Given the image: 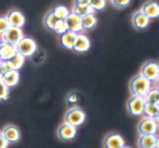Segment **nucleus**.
Listing matches in <instances>:
<instances>
[{"label": "nucleus", "mask_w": 159, "mask_h": 148, "mask_svg": "<svg viewBox=\"0 0 159 148\" xmlns=\"http://www.w3.org/2000/svg\"><path fill=\"white\" fill-rule=\"evenodd\" d=\"M146 102L151 104H159V90L156 87H151L144 96Z\"/></svg>", "instance_id": "5701e85b"}, {"label": "nucleus", "mask_w": 159, "mask_h": 148, "mask_svg": "<svg viewBox=\"0 0 159 148\" xmlns=\"http://www.w3.org/2000/svg\"><path fill=\"white\" fill-rule=\"evenodd\" d=\"M9 26L22 28L25 23V17L18 9H12L6 16Z\"/></svg>", "instance_id": "f8f14e48"}, {"label": "nucleus", "mask_w": 159, "mask_h": 148, "mask_svg": "<svg viewBox=\"0 0 159 148\" xmlns=\"http://www.w3.org/2000/svg\"><path fill=\"white\" fill-rule=\"evenodd\" d=\"M145 104L144 97L132 95L127 101V110L133 116H140L143 115Z\"/></svg>", "instance_id": "423d86ee"}, {"label": "nucleus", "mask_w": 159, "mask_h": 148, "mask_svg": "<svg viewBox=\"0 0 159 148\" xmlns=\"http://www.w3.org/2000/svg\"><path fill=\"white\" fill-rule=\"evenodd\" d=\"M8 145H9V142L6 140L2 133L0 132V148H7Z\"/></svg>", "instance_id": "72a5a7b5"}, {"label": "nucleus", "mask_w": 159, "mask_h": 148, "mask_svg": "<svg viewBox=\"0 0 159 148\" xmlns=\"http://www.w3.org/2000/svg\"><path fill=\"white\" fill-rule=\"evenodd\" d=\"M76 133H77V129L75 126L67 122L61 125L57 131V136L64 141H69L73 140L75 137Z\"/></svg>", "instance_id": "6e6552de"}, {"label": "nucleus", "mask_w": 159, "mask_h": 148, "mask_svg": "<svg viewBox=\"0 0 159 148\" xmlns=\"http://www.w3.org/2000/svg\"><path fill=\"white\" fill-rule=\"evenodd\" d=\"M91 46L90 40L85 34L78 33L75 38L72 50L79 53H84L89 51Z\"/></svg>", "instance_id": "1a4fd4ad"}, {"label": "nucleus", "mask_w": 159, "mask_h": 148, "mask_svg": "<svg viewBox=\"0 0 159 148\" xmlns=\"http://www.w3.org/2000/svg\"><path fill=\"white\" fill-rule=\"evenodd\" d=\"M82 31H90L97 24V17L94 12L87 14L82 17Z\"/></svg>", "instance_id": "6ab92c4d"}, {"label": "nucleus", "mask_w": 159, "mask_h": 148, "mask_svg": "<svg viewBox=\"0 0 159 148\" xmlns=\"http://www.w3.org/2000/svg\"><path fill=\"white\" fill-rule=\"evenodd\" d=\"M2 74H3V72H2V70L1 67H0V79H2Z\"/></svg>", "instance_id": "58836bf2"}, {"label": "nucleus", "mask_w": 159, "mask_h": 148, "mask_svg": "<svg viewBox=\"0 0 159 148\" xmlns=\"http://www.w3.org/2000/svg\"><path fill=\"white\" fill-rule=\"evenodd\" d=\"M25 62V57H23L20 53L16 52L11 59L6 60L8 65L10 69L20 70L23 67Z\"/></svg>", "instance_id": "aec40b11"}, {"label": "nucleus", "mask_w": 159, "mask_h": 148, "mask_svg": "<svg viewBox=\"0 0 159 148\" xmlns=\"http://www.w3.org/2000/svg\"><path fill=\"white\" fill-rule=\"evenodd\" d=\"M0 67H1L3 73H5V72L8 71V70H9L10 69H9V65H8L7 62H6V61H2L1 62H0Z\"/></svg>", "instance_id": "f704fd0d"}, {"label": "nucleus", "mask_w": 159, "mask_h": 148, "mask_svg": "<svg viewBox=\"0 0 159 148\" xmlns=\"http://www.w3.org/2000/svg\"><path fill=\"white\" fill-rule=\"evenodd\" d=\"M9 87H8L3 83L2 79H0V101H6L9 98Z\"/></svg>", "instance_id": "c756f323"}, {"label": "nucleus", "mask_w": 159, "mask_h": 148, "mask_svg": "<svg viewBox=\"0 0 159 148\" xmlns=\"http://www.w3.org/2000/svg\"><path fill=\"white\" fill-rule=\"evenodd\" d=\"M107 0H89V5L93 11H100L105 8Z\"/></svg>", "instance_id": "c85d7f7f"}, {"label": "nucleus", "mask_w": 159, "mask_h": 148, "mask_svg": "<svg viewBox=\"0 0 159 148\" xmlns=\"http://www.w3.org/2000/svg\"><path fill=\"white\" fill-rule=\"evenodd\" d=\"M131 0H110L112 5L116 8H125L129 6Z\"/></svg>", "instance_id": "473e14b6"}, {"label": "nucleus", "mask_w": 159, "mask_h": 148, "mask_svg": "<svg viewBox=\"0 0 159 148\" xmlns=\"http://www.w3.org/2000/svg\"><path fill=\"white\" fill-rule=\"evenodd\" d=\"M59 20H60V19L57 18V17L54 15L53 11L51 10L45 15L44 18H43V23H44L45 26H46L48 29L53 31H54V26L57 24V21H58Z\"/></svg>", "instance_id": "4be33fe9"}, {"label": "nucleus", "mask_w": 159, "mask_h": 148, "mask_svg": "<svg viewBox=\"0 0 159 148\" xmlns=\"http://www.w3.org/2000/svg\"><path fill=\"white\" fill-rule=\"evenodd\" d=\"M2 80L9 88L15 87L20 81V73L18 70H8V71L3 73Z\"/></svg>", "instance_id": "dca6fc26"}, {"label": "nucleus", "mask_w": 159, "mask_h": 148, "mask_svg": "<svg viewBox=\"0 0 159 148\" xmlns=\"http://www.w3.org/2000/svg\"><path fill=\"white\" fill-rule=\"evenodd\" d=\"M156 136L155 135H141L138 139L139 148H155Z\"/></svg>", "instance_id": "412c9836"}, {"label": "nucleus", "mask_w": 159, "mask_h": 148, "mask_svg": "<svg viewBox=\"0 0 159 148\" xmlns=\"http://www.w3.org/2000/svg\"><path fill=\"white\" fill-rule=\"evenodd\" d=\"M76 33L72 31H67L64 34L60 35V42L61 45L65 48L68 50H72L73 44H74L75 38L76 37Z\"/></svg>", "instance_id": "a211bd4d"}, {"label": "nucleus", "mask_w": 159, "mask_h": 148, "mask_svg": "<svg viewBox=\"0 0 159 148\" xmlns=\"http://www.w3.org/2000/svg\"><path fill=\"white\" fill-rule=\"evenodd\" d=\"M159 110V104H151V103L146 102L144 105V112L143 115L145 117H149V118H155L157 114H158Z\"/></svg>", "instance_id": "393cba45"}, {"label": "nucleus", "mask_w": 159, "mask_h": 148, "mask_svg": "<svg viewBox=\"0 0 159 148\" xmlns=\"http://www.w3.org/2000/svg\"><path fill=\"white\" fill-rule=\"evenodd\" d=\"M159 122L154 118L145 117L140 121L138 130L140 135H155L158 132Z\"/></svg>", "instance_id": "20e7f679"}, {"label": "nucleus", "mask_w": 159, "mask_h": 148, "mask_svg": "<svg viewBox=\"0 0 159 148\" xmlns=\"http://www.w3.org/2000/svg\"><path fill=\"white\" fill-rule=\"evenodd\" d=\"M89 4V0H74V5Z\"/></svg>", "instance_id": "c9c22d12"}, {"label": "nucleus", "mask_w": 159, "mask_h": 148, "mask_svg": "<svg viewBox=\"0 0 159 148\" xmlns=\"http://www.w3.org/2000/svg\"><path fill=\"white\" fill-rule=\"evenodd\" d=\"M140 10L150 20L158 18L159 17V2L155 0H149L141 6Z\"/></svg>", "instance_id": "9b49d317"}, {"label": "nucleus", "mask_w": 159, "mask_h": 148, "mask_svg": "<svg viewBox=\"0 0 159 148\" xmlns=\"http://www.w3.org/2000/svg\"><path fill=\"white\" fill-rule=\"evenodd\" d=\"M23 37L24 35L22 28L10 26L7 31L2 35V39L4 41L16 45Z\"/></svg>", "instance_id": "0eeeda50"}, {"label": "nucleus", "mask_w": 159, "mask_h": 148, "mask_svg": "<svg viewBox=\"0 0 159 148\" xmlns=\"http://www.w3.org/2000/svg\"><path fill=\"white\" fill-rule=\"evenodd\" d=\"M72 12L79 15V17H82L87 14L94 12L93 9L89 4H82V5H74L73 6Z\"/></svg>", "instance_id": "b1692460"}, {"label": "nucleus", "mask_w": 159, "mask_h": 148, "mask_svg": "<svg viewBox=\"0 0 159 148\" xmlns=\"http://www.w3.org/2000/svg\"><path fill=\"white\" fill-rule=\"evenodd\" d=\"M30 58L34 64H37V65L41 64L44 62L45 59H46V52L43 49L37 48V49L30 56Z\"/></svg>", "instance_id": "bb28decb"}, {"label": "nucleus", "mask_w": 159, "mask_h": 148, "mask_svg": "<svg viewBox=\"0 0 159 148\" xmlns=\"http://www.w3.org/2000/svg\"><path fill=\"white\" fill-rule=\"evenodd\" d=\"M85 112L81 107L75 106L67 111L65 116V122L78 127L85 122Z\"/></svg>", "instance_id": "f03ea898"}, {"label": "nucleus", "mask_w": 159, "mask_h": 148, "mask_svg": "<svg viewBox=\"0 0 159 148\" xmlns=\"http://www.w3.org/2000/svg\"><path fill=\"white\" fill-rule=\"evenodd\" d=\"M67 31H68V27H67V25L66 23H65V20H59L58 21H57V24L54 26V31H54L56 34L61 35V34L66 32Z\"/></svg>", "instance_id": "7c9ffc66"}, {"label": "nucleus", "mask_w": 159, "mask_h": 148, "mask_svg": "<svg viewBox=\"0 0 159 148\" xmlns=\"http://www.w3.org/2000/svg\"><path fill=\"white\" fill-rule=\"evenodd\" d=\"M2 62V60H1V59H0V62Z\"/></svg>", "instance_id": "37998d69"}, {"label": "nucleus", "mask_w": 159, "mask_h": 148, "mask_svg": "<svg viewBox=\"0 0 159 148\" xmlns=\"http://www.w3.org/2000/svg\"><path fill=\"white\" fill-rule=\"evenodd\" d=\"M16 47L17 52L25 58L30 57L37 49L36 41L30 37H23L16 45Z\"/></svg>", "instance_id": "7ed1b4c3"}, {"label": "nucleus", "mask_w": 159, "mask_h": 148, "mask_svg": "<svg viewBox=\"0 0 159 148\" xmlns=\"http://www.w3.org/2000/svg\"><path fill=\"white\" fill-rule=\"evenodd\" d=\"M155 148H159V136H156V143H155Z\"/></svg>", "instance_id": "e433bc0d"}, {"label": "nucleus", "mask_w": 159, "mask_h": 148, "mask_svg": "<svg viewBox=\"0 0 159 148\" xmlns=\"http://www.w3.org/2000/svg\"><path fill=\"white\" fill-rule=\"evenodd\" d=\"M155 83V87H156L159 90V77L158 78V79H157Z\"/></svg>", "instance_id": "4c0bfd02"}, {"label": "nucleus", "mask_w": 159, "mask_h": 148, "mask_svg": "<svg viewBox=\"0 0 159 148\" xmlns=\"http://www.w3.org/2000/svg\"><path fill=\"white\" fill-rule=\"evenodd\" d=\"M2 41V37H0V45H1Z\"/></svg>", "instance_id": "79ce46f5"}, {"label": "nucleus", "mask_w": 159, "mask_h": 148, "mask_svg": "<svg viewBox=\"0 0 159 148\" xmlns=\"http://www.w3.org/2000/svg\"><path fill=\"white\" fill-rule=\"evenodd\" d=\"M17 52L15 45L2 41L0 45V59L6 61L11 59Z\"/></svg>", "instance_id": "f3484780"}, {"label": "nucleus", "mask_w": 159, "mask_h": 148, "mask_svg": "<svg viewBox=\"0 0 159 148\" xmlns=\"http://www.w3.org/2000/svg\"><path fill=\"white\" fill-rule=\"evenodd\" d=\"M65 21L68 27V31H72L76 34L80 33L82 31V17L72 11L70 12L68 17L65 19Z\"/></svg>", "instance_id": "9d476101"}, {"label": "nucleus", "mask_w": 159, "mask_h": 148, "mask_svg": "<svg viewBox=\"0 0 159 148\" xmlns=\"http://www.w3.org/2000/svg\"><path fill=\"white\" fill-rule=\"evenodd\" d=\"M140 74L150 82H155L159 77V63L155 61L144 62L141 68Z\"/></svg>", "instance_id": "39448f33"}, {"label": "nucleus", "mask_w": 159, "mask_h": 148, "mask_svg": "<svg viewBox=\"0 0 159 148\" xmlns=\"http://www.w3.org/2000/svg\"><path fill=\"white\" fill-rule=\"evenodd\" d=\"M152 87V82L141 74L134 76L129 84V89L132 95L144 97Z\"/></svg>", "instance_id": "f257e3e1"}, {"label": "nucleus", "mask_w": 159, "mask_h": 148, "mask_svg": "<svg viewBox=\"0 0 159 148\" xmlns=\"http://www.w3.org/2000/svg\"><path fill=\"white\" fill-rule=\"evenodd\" d=\"M80 101V95L77 92H71L67 97V104L70 107H75Z\"/></svg>", "instance_id": "cd10ccee"}, {"label": "nucleus", "mask_w": 159, "mask_h": 148, "mask_svg": "<svg viewBox=\"0 0 159 148\" xmlns=\"http://www.w3.org/2000/svg\"><path fill=\"white\" fill-rule=\"evenodd\" d=\"M52 11L54 15L60 20H65L71 12L66 6H63V5H58V6H54Z\"/></svg>", "instance_id": "a878e982"}, {"label": "nucleus", "mask_w": 159, "mask_h": 148, "mask_svg": "<svg viewBox=\"0 0 159 148\" xmlns=\"http://www.w3.org/2000/svg\"><path fill=\"white\" fill-rule=\"evenodd\" d=\"M9 26H9V22H8L6 17H3V16H0V36L2 35L7 31Z\"/></svg>", "instance_id": "2f4dec72"}, {"label": "nucleus", "mask_w": 159, "mask_h": 148, "mask_svg": "<svg viewBox=\"0 0 159 148\" xmlns=\"http://www.w3.org/2000/svg\"><path fill=\"white\" fill-rule=\"evenodd\" d=\"M151 20L141 10L136 11L132 17V24L137 30H144L148 26Z\"/></svg>", "instance_id": "4468645a"}, {"label": "nucleus", "mask_w": 159, "mask_h": 148, "mask_svg": "<svg viewBox=\"0 0 159 148\" xmlns=\"http://www.w3.org/2000/svg\"><path fill=\"white\" fill-rule=\"evenodd\" d=\"M2 133L4 136L6 140L9 143H16L20 140L21 133L17 126L14 125H8L2 131Z\"/></svg>", "instance_id": "ddd939ff"}, {"label": "nucleus", "mask_w": 159, "mask_h": 148, "mask_svg": "<svg viewBox=\"0 0 159 148\" xmlns=\"http://www.w3.org/2000/svg\"><path fill=\"white\" fill-rule=\"evenodd\" d=\"M105 148H122L124 146V140L120 135L112 133L107 136L103 141Z\"/></svg>", "instance_id": "2eb2a0df"}, {"label": "nucleus", "mask_w": 159, "mask_h": 148, "mask_svg": "<svg viewBox=\"0 0 159 148\" xmlns=\"http://www.w3.org/2000/svg\"><path fill=\"white\" fill-rule=\"evenodd\" d=\"M122 148H131V147H130V146H123Z\"/></svg>", "instance_id": "a19ab883"}, {"label": "nucleus", "mask_w": 159, "mask_h": 148, "mask_svg": "<svg viewBox=\"0 0 159 148\" xmlns=\"http://www.w3.org/2000/svg\"><path fill=\"white\" fill-rule=\"evenodd\" d=\"M155 119H156L157 121H158V122H159V110H158V114H157L156 117H155Z\"/></svg>", "instance_id": "ea45409f"}]
</instances>
